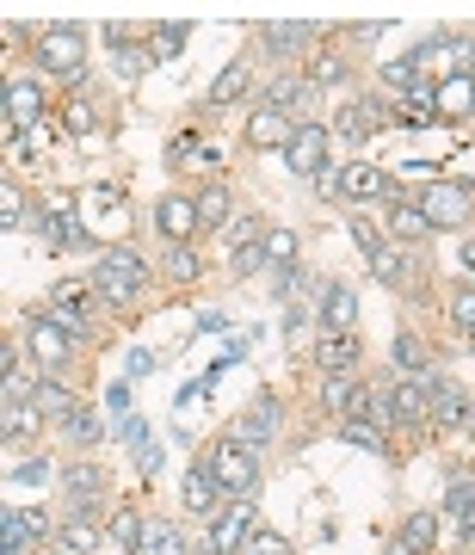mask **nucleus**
Segmentation results:
<instances>
[{
    "label": "nucleus",
    "mask_w": 475,
    "mask_h": 555,
    "mask_svg": "<svg viewBox=\"0 0 475 555\" xmlns=\"http://www.w3.org/2000/svg\"><path fill=\"white\" fill-rule=\"evenodd\" d=\"M149 284V266H142V259L130 253V247H112L93 266V290H99V303L105 309H124V303H136V290Z\"/></svg>",
    "instance_id": "1"
},
{
    "label": "nucleus",
    "mask_w": 475,
    "mask_h": 555,
    "mask_svg": "<svg viewBox=\"0 0 475 555\" xmlns=\"http://www.w3.org/2000/svg\"><path fill=\"white\" fill-rule=\"evenodd\" d=\"M68 346H75V333H68L56 315H31V327H25V352L38 358V370H68Z\"/></svg>",
    "instance_id": "2"
},
{
    "label": "nucleus",
    "mask_w": 475,
    "mask_h": 555,
    "mask_svg": "<svg viewBox=\"0 0 475 555\" xmlns=\"http://www.w3.org/2000/svg\"><path fill=\"white\" fill-rule=\"evenodd\" d=\"M210 469H216V481H223V488L241 500L253 481H260V451H253V444H241V438H229V444H216Z\"/></svg>",
    "instance_id": "3"
},
{
    "label": "nucleus",
    "mask_w": 475,
    "mask_h": 555,
    "mask_svg": "<svg viewBox=\"0 0 475 555\" xmlns=\"http://www.w3.org/2000/svg\"><path fill=\"white\" fill-rule=\"evenodd\" d=\"M81 31L75 25H50L44 37H38V62L50 68V74H68V81H81Z\"/></svg>",
    "instance_id": "4"
},
{
    "label": "nucleus",
    "mask_w": 475,
    "mask_h": 555,
    "mask_svg": "<svg viewBox=\"0 0 475 555\" xmlns=\"http://www.w3.org/2000/svg\"><path fill=\"white\" fill-rule=\"evenodd\" d=\"M420 210H426L432 229H463L469 210H475V192L469 185H432V192L420 198Z\"/></svg>",
    "instance_id": "5"
},
{
    "label": "nucleus",
    "mask_w": 475,
    "mask_h": 555,
    "mask_svg": "<svg viewBox=\"0 0 475 555\" xmlns=\"http://www.w3.org/2000/svg\"><path fill=\"white\" fill-rule=\"evenodd\" d=\"M284 167L303 173V179H321L327 173V130L321 124H297V136H290V148H284Z\"/></svg>",
    "instance_id": "6"
},
{
    "label": "nucleus",
    "mask_w": 475,
    "mask_h": 555,
    "mask_svg": "<svg viewBox=\"0 0 475 555\" xmlns=\"http://www.w3.org/2000/svg\"><path fill=\"white\" fill-rule=\"evenodd\" d=\"M247 531H253V506H247V500L223 506V518L210 525V543H204V555H241Z\"/></svg>",
    "instance_id": "7"
},
{
    "label": "nucleus",
    "mask_w": 475,
    "mask_h": 555,
    "mask_svg": "<svg viewBox=\"0 0 475 555\" xmlns=\"http://www.w3.org/2000/svg\"><path fill=\"white\" fill-rule=\"evenodd\" d=\"M38 118H44V87L38 81H7V124L38 130Z\"/></svg>",
    "instance_id": "8"
},
{
    "label": "nucleus",
    "mask_w": 475,
    "mask_h": 555,
    "mask_svg": "<svg viewBox=\"0 0 475 555\" xmlns=\"http://www.w3.org/2000/svg\"><path fill=\"white\" fill-rule=\"evenodd\" d=\"M426 414H432V377L401 383V389L389 395V420H395V426H420Z\"/></svg>",
    "instance_id": "9"
},
{
    "label": "nucleus",
    "mask_w": 475,
    "mask_h": 555,
    "mask_svg": "<svg viewBox=\"0 0 475 555\" xmlns=\"http://www.w3.org/2000/svg\"><path fill=\"white\" fill-rule=\"evenodd\" d=\"M420 62H432L445 81H457V74H469L475 68V50L469 44H457V37H432V44L420 50Z\"/></svg>",
    "instance_id": "10"
},
{
    "label": "nucleus",
    "mask_w": 475,
    "mask_h": 555,
    "mask_svg": "<svg viewBox=\"0 0 475 555\" xmlns=\"http://www.w3.org/2000/svg\"><path fill=\"white\" fill-rule=\"evenodd\" d=\"M155 229H161V241L186 247V235L198 229V204H186V198H161V210H155Z\"/></svg>",
    "instance_id": "11"
},
{
    "label": "nucleus",
    "mask_w": 475,
    "mask_h": 555,
    "mask_svg": "<svg viewBox=\"0 0 475 555\" xmlns=\"http://www.w3.org/2000/svg\"><path fill=\"white\" fill-rule=\"evenodd\" d=\"M290 136H297V124H290L284 118V111H253V118H247V142L253 148H290Z\"/></svg>",
    "instance_id": "12"
},
{
    "label": "nucleus",
    "mask_w": 475,
    "mask_h": 555,
    "mask_svg": "<svg viewBox=\"0 0 475 555\" xmlns=\"http://www.w3.org/2000/svg\"><path fill=\"white\" fill-rule=\"evenodd\" d=\"M272 432H278V401H272V395H260V401H253L247 414H241L235 438H241V444H253V451H260V444H266Z\"/></svg>",
    "instance_id": "13"
},
{
    "label": "nucleus",
    "mask_w": 475,
    "mask_h": 555,
    "mask_svg": "<svg viewBox=\"0 0 475 555\" xmlns=\"http://www.w3.org/2000/svg\"><path fill=\"white\" fill-rule=\"evenodd\" d=\"M340 192L358 198V204H364V198H389V173L371 167V161H352V167L340 173Z\"/></svg>",
    "instance_id": "14"
},
{
    "label": "nucleus",
    "mask_w": 475,
    "mask_h": 555,
    "mask_svg": "<svg viewBox=\"0 0 475 555\" xmlns=\"http://www.w3.org/2000/svg\"><path fill=\"white\" fill-rule=\"evenodd\" d=\"M321 321L334 327V333H352V321H358V296H352V284H321Z\"/></svg>",
    "instance_id": "15"
},
{
    "label": "nucleus",
    "mask_w": 475,
    "mask_h": 555,
    "mask_svg": "<svg viewBox=\"0 0 475 555\" xmlns=\"http://www.w3.org/2000/svg\"><path fill=\"white\" fill-rule=\"evenodd\" d=\"M364 352H358V340H352V333H327V340L315 346V364L327 370V377H346V370L358 364Z\"/></svg>",
    "instance_id": "16"
},
{
    "label": "nucleus",
    "mask_w": 475,
    "mask_h": 555,
    "mask_svg": "<svg viewBox=\"0 0 475 555\" xmlns=\"http://www.w3.org/2000/svg\"><path fill=\"white\" fill-rule=\"evenodd\" d=\"M383 222H389V235H395L401 247H408V241H426V229H432V222H426V210H420V204H401V198H389Z\"/></svg>",
    "instance_id": "17"
},
{
    "label": "nucleus",
    "mask_w": 475,
    "mask_h": 555,
    "mask_svg": "<svg viewBox=\"0 0 475 555\" xmlns=\"http://www.w3.org/2000/svg\"><path fill=\"white\" fill-rule=\"evenodd\" d=\"M62 488H68V500L99 506V494H105V469H99V463H68V469H62Z\"/></svg>",
    "instance_id": "18"
},
{
    "label": "nucleus",
    "mask_w": 475,
    "mask_h": 555,
    "mask_svg": "<svg viewBox=\"0 0 475 555\" xmlns=\"http://www.w3.org/2000/svg\"><path fill=\"white\" fill-rule=\"evenodd\" d=\"M216 488H223V481H216V469H210V457L204 463H192V475H186V512H216Z\"/></svg>",
    "instance_id": "19"
},
{
    "label": "nucleus",
    "mask_w": 475,
    "mask_h": 555,
    "mask_svg": "<svg viewBox=\"0 0 475 555\" xmlns=\"http://www.w3.org/2000/svg\"><path fill=\"white\" fill-rule=\"evenodd\" d=\"M445 512H451V531L457 537H475V481H451Z\"/></svg>",
    "instance_id": "20"
},
{
    "label": "nucleus",
    "mask_w": 475,
    "mask_h": 555,
    "mask_svg": "<svg viewBox=\"0 0 475 555\" xmlns=\"http://www.w3.org/2000/svg\"><path fill=\"white\" fill-rule=\"evenodd\" d=\"M432 99H438V111L463 118V111H475V81H469V74H457V81H438V87H432Z\"/></svg>",
    "instance_id": "21"
},
{
    "label": "nucleus",
    "mask_w": 475,
    "mask_h": 555,
    "mask_svg": "<svg viewBox=\"0 0 475 555\" xmlns=\"http://www.w3.org/2000/svg\"><path fill=\"white\" fill-rule=\"evenodd\" d=\"M315 44V25H266V50L272 56H297Z\"/></svg>",
    "instance_id": "22"
},
{
    "label": "nucleus",
    "mask_w": 475,
    "mask_h": 555,
    "mask_svg": "<svg viewBox=\"0 0 475 555\" xmlns=\"http://www.w3.org/2000/svg\"><path fill=\"white\" fill-rule=\"evenodd\" d=\"M340 130H346L352 142H364V136H377V130H383V105H377V99H364V105H346V118H340Z\"/></svg>",
    "instance_id": "23"
},
{
    "label": "nucleus",
    "mask_w": 475,
    "mask_h": 555,
    "mask_svg": "<svg viewBox=\"0 0 475 555\" xmlns=\"http://www.w3.org/2000/svg\"><path fill=\"white\" fill-rule=\"evenodd\" d=\"M247 81H253V68L247 62H229L223 74H216V87H210V105H235L247 93Z\"/></svg>",
    "instance_id": "24"
},
{
    "label": "nucleus",
    "mask_w": 475,
    "mask_h": 555,
    "mask_svg": "<svg viewBox=\"0 0 475 555\" xmlns=\"http://www.w3.org/2000/svg\"><path fill=\"white\" fill-rule=\"evenodd\" d=\"M260 247H266V259H272L278 272H290V266H297V247H303V241H297V229H266Z\"/></svg>",
    "instance_id": "25"
},
{
    "label": "nucleus",
    "mask_w": 475,
    "mask_h": 555,
    "mask_svg": "<svg viewBox=\"0 0 475 555\" xmlns=\"http://www.w3.org/2000/svg\"><path fill=\"white\" fill-rule=\"evenodd\" d=\"M371 272H377L389 290H401V284H408V247H383V253L371 259Z\"/></svg>",
    "instance_id": "26"
},
{
    "label": "nucleus",
    "mask_w": 475,
    "mask_h": 555,
    "mask_svg": "<svg viewBox=\"0 0 475 555\" xmlns=\"http://www.w3.org/2000/svg\"><path fill=\"white\" fill-rule=\"evenodd\" d=\"M340 438H346V444H358V451H383V444H389V438H383V426H377V420H364V414H352V420L340 426Z\"/></svg>",
    "instance_id": "27"
},
{
    "label": "nucleus",
    "mask_w": 475,
    "mask_h": 555,
    "mask_svg": "<svg viewBox=\"0 0 475 555\" xmlns=\"http://www.w3.org/2000/svg\"><path fill=\"white\" fill-rule=\"evenodd\" d=\"M56 543H62V555H93V549H99V531L87 525V518H68Z\"/></svg>",
    "instance_id": "28"
},
{
    "label": "nucleus",
    "mask_w": 475,
    "mask_h": 555,
    "mask_svg": "<svg viewBox=\"0 0 475 555\" xmlns=\"http://www.w3.org/2000/svg\"><path fill=\"white\" fill-rule=\"evenodd\" d=\"M142 531H149V518H136L130 506H124V512L112 518V543H118L124 555H136V549H142Z\"/></svg>",
    "instance_id": "29"
},
{
    "label": "nucleus",
    "mask_w": 475,
    "mask_h": 555,
    "mask_svg": "<svg viewBox=\"0 0 475 555\" xmlns=\"http://www.w3.org/2000/svg\"><path fill=\"white\" fill-rule=\"evenodd\" d=\"M432 537H438V518H432V512H414L408 525H401V543H408L414 555H426V549H432Z\"/></svg>",
    "instance_id": "30"
},
{
    "label": "nucleus",
    "mask_w": 475,
    "mask_h": 555,
    "mask_svg": "<svg viewBox=\"0 0 475 555\" xmlns=\"http://www.w3.org/2000/svg\"><path fill=\"white\" fill-rule=\"evenodd\" d=\"M395 118L420 130V124H432V118H438V99H432V93L420 87V93H408V99H401V111H395Z\"/></svg>",
    "instance_id": "31"
},
{
    "label": "nucleus",
    "mask_w": 475,
    "mask_h": 555,
    "mask_svg": "<svg viewBox=\"0 0 475 555\" xmlns=\"http://www.w3.org/2000/svg\"><path fill=\"white\" fill-rule=\"evenodd\" d=\"M229 216H235V210H229V198H223V185H210V192L198 198V222H204V229H223Z\"/></svg>",
    "instance_id": "32"
},
{
    "label": "nucleus",
    "mask_w": 475,
    "mask_h": 555,
    "mask_svg": "<svg viewBox=\"0 0 475 555\" xmlns=\"http://www.w3.org/2000/svg\"><path fill=\"white\" fill-rule=\"evenodd\" d=\"M179 549H186V543H179L173 525H149V531H142V549H136V555H179Z\"/></svg>",
    "instance_id": "33"
},
{
    "label": "nucleus",
    "mask_w": 475,
    "mask_h": 555,
    "mask_svg": "<svg viewBox=\"0 0 475 555\" xmlns=\"http://www.w3.org/2000/svg\"><path fill=\"white\" fill-rule=\"evenodd\" d=\"M383 81H389V87H408V93H420V56H401V62H383Z\"/></svg>",
    "instance_id": "34"
},
{
    "label": "nucleus",
    "mask_w": 475,
    "mask_h": 555,
    "mask_svg": "<svg viewBox=\"0 0 475 555\" xmlns=\"http://www.w3.org/2000/svg\"><path fill=\"white\" fill-rule=\"evenodd\" d=\"M31 407H44V414H62V420H68V414H75V395H68L62 383H38V401H31Z\"/></svg>",
    "instance_id": "35"
},
{
    "label": "nucleus",
    "mask_w": 475,
    "mask_h": 555,
    "mask_svg": "<svg viewBox=\"0 0 475 555\" xmlns=\"http://www.w3.org/2000/svg\"><path fill=\"white\" fill-rule=\"evenodd\" d=\"M241 555H290V543H284V537H272V531H260V525H253V531H247V543H241Z\"/></svg>",
    "instance_id": "36"
},
{
    "label": "nucleus",
    "mask_w": 475,
    "mask_h": 555,
    "mask_svg": "<svg viewBox=\"0 0 475 555\" xmlns=\"http://www.w3.org/2000/svg\"><path fill=\"white\" fill-rule=\"evenodd\" d=\"M260 266H272V259H266V247H260V241H253V247H241V253L229 259V272H235V278H253V272H260Z\"/></svg>",
    "instance_id": "37"
},
{
    "label": "nucleus",
    "mask_w": 475,
    "mask_h": 555,
    "mask_svg": "<svg viewBox=\"0 0 475 555\" xmlns=\"http://www.w3.org/2000/svg\"><path fill=\"white\" fill-rule=\"evenodd\" d=\"M62 432H68V438H75V444H93V438H99V420L87 414V407H75V414H68V420H62Z\"/></svg>",
    "instance_id": "38"
},
{
    "label": "nucleus",
    "mask_w": 475,
    "mask_h": 555,
    "mask_svg": "<svg viewBox=\"0 0 475 555\" xmlns=\"http://www.w3.org/2000/svg\"><path fill=\"white\" fill-rule=\"evenodd\" d=\"M19 222H25V198H19V192H13V185H7V192H0V229H7V235H13V229H19Z\"/></svg>",
    "instance_id": "39"
},
{
    "label": "nucleus",
    "mask_w": 475,
    "mask_h": 555,
    "mask_svg": "<svg viewBox=\"0 0 475 555\" xmlns=\"http://www.w3.org/2000/svg\"><path fill=\"white\" fill-rule=\"evenodd\" d=\"M451 321H457V327H463V333H475V284H469V290H457V296H451Z\"/></svg>",
    "instance_id": "40"
},
{
    "label": "nucleus",
    "mask_w": 475,
    "mask_h": 555,
    "mask_svg": "<svg viewBox=\"0 0 475 555\" xmlns=\"http://www.w3.org/2000/svg\"><path fill=\"white\" fill-rule=\"evenodd\" d=\"M38 432V407H7V438H31Z\"/></svg>",
    "instance_id": "41"
},
{
    "label": "nucleus",
    "mask_w": 475,
    "mask_h": 555,
    "mask_svg": "<svg viewBox=\"0 0 475 555\" xmlns=\"http://www.w3.org/2000/svg\"><path fill=\"white\" fill-rule=\"evenodd\" d=\"M223 235H229V241H235V253H241V247H253L260 222H253V216H229V222H223Z\"/></svg>",
    "instance_id": "42"
},
{
    "label": "nucleus",
    "mask_w": 475,
    "mask_h": 555,
    "mask_svg": "<svg viewBox=\"0 0 475 555\" xmlns=\"http://www.w3.org/2000/svg\"><path fill=\"white\" fill-rule=\"evenodd\" d=\"M352 395H358V383H352V377H327V389H321V401H327V407H352Z\"/></svg>",
    "instance_id": "43"
},
{
    "label": "nucleus",
    "mask_w": 475,
    "mask_h": 555,
    "mask_svg": "<svg viewBox=\"0 0 475 555\" xmlns=\"http://www.w3.org/2000/svg\"><path fill=\"white\" fill-rule=\"evenodd\" d=\"M186 50V25H161L155 31V56H179Z\"/></svg>",
    "instance_id": "44"
},
{
    "label": "nucleus",
    "mask_w": 475,
    "mask_h": 555,
    "mask_svg": "<svg viewBox=\"0 0 475 555\" xmlns=\"http://www.w3.org/2000/svg\"><path fill=\"white\" fill-rule=\"evenodd\" d=\"M167 272H173V278H198V253H192V247H173V253H167Z\"/></svg>",
    "instance_id": "45"
},
{
    "label": "nucleus",
    "mask_w": 475,
    "mask_h": 555,
    "mask_svg": "<svg viewBox=\"0 0 475 555\" xmlns=\"http://www.w3.org/2000/svg\"><path fill=\"white\" fill-rule=\"evenodd\" d=\"M62 130L87 136V130H93V105H87V99H81V105H68V111H62Z\"/></svg>",
    "instance_id": "46"
},
{
    "label": "nucleus",
    "mask_w": 475,
    "mask_h": 555,
    "mask_svg": "<svg viewBox=\"0 0 475 555\" xmlns=\"http://www.w3.org/2000/svg\"><path fill=\"white\" fill-rule=\"evenodd\" d=\"M13 481H25V488H38V481H50V463L25 457V463H13Z\"/></svg>",
    "instance_id": "47"
},
{
    "label": "nucleus",
    "mask_w": 475,
    "mask_h": 555,
    "mask_svg": "<svg viewBox=\"0 0 475 555\" xmlns=\"http://www.w3.org/2000/svg\"><path fill=\"white\" fill-rule=\"evenodd\" d=\"M352 241H358L364 253H371V259L383 253V241H377V229H371V222H364V216H352Z\"/></svg>",
    "instance_id": "48"
},
{
    "label": "nucleus",
    "mask_w": 475,
    "mask_h": 555,
    "mask_svg": "<svg viewBox=\"0 0 475 555\" xmlns=\"http://www.w3.org/2000/svg\"><path fill=\"white\" fill-rule=\"evenodd\" d=\"M395 364H401V370H426V358H420V346L408 340V333L395 340Z\"/></svg>",
    "instance_id": "49"
},
{
    "label": "nucleus",
    "mask_w": 475,
    "mask_h": 555,
    "mask_svg": "<svg viewBox=\"0 0 475 555\" xmlns=\"http://www.w3.org/2000/svg\"><path fill=\"white\" fill-rule=\"evenodd\" d=\"M155 62V50H118V74H142Z\"/></svg>",
    "instance_id": "50"
},
{
    "label": "nucleus",
    "mask_w": 475,
    "mask_h": 555,
    "mask_svg": "<svg viewBox=\"0 0 475 555\" xmlns=\"http://www.w3.org/2000/svg\"><path fill=\"white\" fill-rule=\"evenodd\" d=\"M105 407H112L118 420H130V383H112V389H105Z\"/></svg>",
    "instance_id": "51"
},
{
    "label": "nucleus",
    "mask_w": 475,
    "mask_h": 555,
    "mask_svg": "<svg viewBox=\"0 0 475 555\" xmlns=\"http://www.w3.org/2000/svg\"><path fill=\"white\" fill-rule=\"evenodd\" d=\"M340 81H346L340 62H315V87H340Z\"/></svg>",
    "instance_id": "52"
},
{
    "label": "nucleus",
    "mask_w": 475,
    "mask_h": 555,
    "mask_svg": "<svg viewBox=\"0 0 475 555\" xmlns=\"http://www.w3.org/2000/svg\"><path fill=\"white\" fill-rule=\"evenodd\" d=\"M124 370H130V377H149V370H155V352H149V346H136V352H130V364H124Z\"/></svg>",
    "instance_id": "53"
},
{
    "label": "nucleus",
    "mask_w": 475,
    "mask_h": 555,
    "mask_svg": "<svg viewBox=\"0 0 475 555\" xmlns=\"http://www.w3.org/2000/svg\"><path fill=\"white\" fill-rule=\"evenodd\" d=\"M198 327H204V333H216V327H229V315H223V309H204V315H198Z\"/></svg>",
    "instance_id": "54"
},
{
    "label": "nucleus",
    "mask_w": 475,
    "mask_h": 555,
    "mask_svg": "<svg viewBox=\"0 0 475 555\" xmlns=\"http://www.w3.org/2000/svg\"><path fill=\"white\" fill-rule=\"evenodd\" d=\"M118 438L124 444H142V420H118Z\"/></svg>",
    "instance_id": "55"
},
{
    "label": "nucleus",
    "mask_w": 475,
    "mask_h": 555,
    "mask_svg": "<svg viewBox=\"0 0 475 555\" xmlns=\"http://www.w3.org/2000/svg\"><path fill=\"white\" fill-rule=\"evenodd\" d=\"M383 555H414V549H408V543H401V537H395V543H389V549H383Z\"/></svg>",
    "instance_id": "56"
},
{
    "label": "nucleus",
    "mask_w": 475,
    "mask_h": 555,
    "mask_svg": "<svg viewBox=\"0 0 475 555\" xmlns=\"http://www.w3.org/2000/svg\"><path fill=\"white\" fill-rule=\"evenodd\" d=\"M463 266H469V272H475V241H469V247H463Z\"/></svg>",
    "instance_id": "57"
},
{
    "label": "nucleus",
    "mask_w": 475,
    "mask_h": 555,
    "mask_svg": "<svg viewBox=\"0 0 475 555\" xmlns=\"http://www.w3.org/2000/svg\"><path fill=\"white\" fill-rule=\"evenodd\" d=\"M13 555H25V549H13Z\"/></svg>",
    "instance_id": "58"
}]
</instances>
